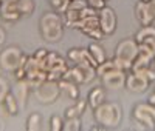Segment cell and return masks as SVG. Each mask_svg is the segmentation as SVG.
Wrapping results in <instances>:
<instances>
[{"instance_id": "32", "label": "cell", "mask_w": 155, "mask_h": 131, "mask_svg": "<svg viewBox=\"0 0 155 131\" xmlns=\"http://www.w3.org/2000/svg\"><path fill=\"white\" fill-rule=\"evenodd\" d=\"M85 36H88V37H92V39H96V40H99V39H102V31H101V28L98 26V28H93V30H88V31H85L84 33Z\"/></svg>"}, {"instance_id": "19", "label": "cell", "mask_w": 155, "mask_h": 131, "mask_svg": "<svg viewBox=\"0 0 155 131\" xmlns=\"http://www.w3.org/2000/svg\"><path fill=\"white\" fill-rule=\"evenodd\" d=\"M152 37H155V26L147 25V26H143V28L138 30V33L135 34V42L143 43V42L147 40V39H152Z\"/></svg>"}, {"instance_id": "11", "label": "cell", "mask_w": 155, "mask_h": 131, "mask_svg": "<svg viewBox=\"0 0 155 131\" xmlns=\"http://www.w3.org/2000/svg\"><path fill=\"white\" fill-rule=\"evenodd\" d=\"M134 117H135V120L143 126L146 129H155V117H152L150 114L147 113H143V111H140V110H134Z\"/></svg>"}, {"instance_id": "2", "label": "cell", "mask_w": 155, "mask_h": 131, "mask_svg": "<svg viewBox=\"0 0 155 131\" xmlns=\"http://www.w3.org/2000/svg\"><path fill=\"white\" fill-rule=\"evenodd\" d=\"M41 31L42 37L47 42H58L64 34V23L58 12H45L41 19Z\"/></svg>"}, {"instance_id": "10", "label": "cell", "mask_w": 155, "mask_h": 131, "mask_svg": "<svg viewBox=\"0 0 155 131\" xmlns=\"http://www.w3.org/2000/svg\"><path fill=\"white\" fill-rule=\"evenodd\" d=\"M0 16H2V19L6 20V22H16V20H19L22 17L20 12L16 8V2L14 3H2L0 5Z\"/></svg>"}, {"instance_id": "5", "label": "cell", "mask_w": 155, "mask_h": 131, "mask_svg": "<svg viewBox=\"0 0 155 131\" xmlns=\"http://www.w3.org/2000/svg\"><path fill=\"white\" fill-rule=\"evenodd\" d=\"M61 94L59 82L56 80H44L41 85L36 88V97L41 103H53Z\"/></svg>"}, {"instance_id": "35", "label": "cell", "mask_w": 155, "mask_h": 131, "mask_svg": "<svg viewBox=\"0 0 155 131\" xmlns=\"http://www.w3.org/2000/svg\"><path fill=\"white\" fill-rule=\"evenodd\" d=\"M152 52H153V54H155V37H152V39H147V40L146 42H143Z\"/></svg>"}, {"instance_id": "27", "label": "cell", "mask_w": 155, "mask_h": 131, "mask_svg": "<svg viewBox=\"0 0 155 131\" xmlns=\"http://www.w3.org/2000/svg\"><path fill=\"white\" fill-rule=\"evenodd\" d=\"M68 0H50V5L53 6V9L58 12V14H64L68 8Z\"/></svg>"}, {"instance_id": "26", "label": "cell", "mask_w": 155, "mask_h": 131, "mask_svg": "<svg viewBox=\"0 0 155 131\" xmlns=\"http://www.w3.org/2000/svg\"><path fill=\"white\" fill-rule=\"evenodd\" d=\"M62 129H65V131H79L81 129V119L79 117H68V119H65V122H64Z\"/></svg>"}, {"instance_id": "20", "label": "cell", "mask_w": 155, "mask_h": 131, "mask_svg": "<svg viewBox=\"0 0 155 131\" xmlns=\"http://www.w3.org/2000/svg\"><path fill=\"white\" fill-rule=\"evenodd\" d=\"M67 56L76 65H88L85 60V56H84V48H71Z\"/></svg>"}, {"instance_id": "42", "label": "cell", "mask_w": 155, "mask_h": 131, "mask_svg": "<svg viewBox=\"0 0 155 131\" xmlns=\"http://www.w3.org/2000/svg\"><path fill=\"white\" fill-rule=\"evenodd\" d=\"M153 68H155V67H153Z\"/></svg>"}, {"instance_id": "38", "label": "cell", "mask_w": 155, "mask_h": 131, "mask_svg": "<svg viewBox=\"0 0 155 131\" xmlns=\"http://www.w3.org/2000/svg\"><path fill=\"white\" fill-rule=\"evenodd\" d=\"M17 0H2V3H14Z\"/></svg>"}, {"instance_id": "7", "label": "cell", "mask_w": 155, "mask_h": 131, "mask_svg": "<svg viewBox=\"0 0 155 131\" xmlns=\"http://www.w3.org/2000/svg\"><path fill=\"white\" fill-rule=\"evenodd\" d=\"M135 16L143 26L152 25V22L155 20V0H150V2L140 0L135 6Z\"/></svg>"}, {"instance_id": "33", "label": "cell", "mask_w": 155, "mask_h": 131, "mask_svg": "<svg viewBox=\"0 0 155 131\" xmlns=\"http://www.w3.org/2000/svg\"><path fill=\"white\" fill-rule=\"evenodd\" d=\"M87 5L93 9H102L106 6V0H85Z\"/></svg>"}, {"instance_id": "39", "label": "cell", "mask_w": 155, "mask_h": 131, "mask_svg": "<svg viewBox=\"0 0 155 131\" xmlns=\"http://www.w3.org/2000/svg\"><path fill=\"white\" fill-rule=\"evenodd\" d=\"M143 2H150V0H143Z\"/></svg>"}, {"instance_id": "12", "label": "cell", "mask_w": 155, "mask_h": 131, "mask_svg": "<svg viewBox=\"0 0 155 131\" xmlns=\"http://www.w3.org/2000/svg\"><path fill=\"white\" fill-rule=\"evenodd\" d=\"M59 88H61L62 93H65L70 99H73V100L79 99V88H78L76 83H73L70 80H65V79H61L59 80Z\"/></svg>"}, {"instance_id": "25", "label": "cell", "mask_w": 155, "mask_h": 131, "mask_svg": "<svg viewBox=\"0 0 155 131\" xmlns=\"http://www.w3.org/2000/svg\"><path fill=\"white\" fill-rule=\"evenodd\" d=\"M78 67L81 68V71L84 74V83L93 80V79L96 77V68L92 67V65H78Z\"/></svg>"}, {"instance_id": "37", "label": "cell", "mask_w": 155, "mask_h": 131, "mask_svg": "<svg viewBox=\"0 0 155 131\" xmlns=\"http://www.w3.org/2000/svg\"><path fill=\"white\" fill-rule=\"evenodd\" d=\"M149 102H150L152 105H155V89H153V93L149 96Z\"/></svg>"}, {"instance_id": "6", "label": "cell", "mask_w": 155, "mask_h": 131, "mask_svg": "<svg viewBox=\"0 0 155 131\" xmlns=\"http://www.w3.org/2000/svg\"><path fill=\"white\" fill-rule=\"evenodd\" d=\"M98 19H99V28L104 36H110L116 30V14L115 11L109 6H104L99 9L98 12Z\"/></svg>"}, {"instance_id": "21", "label": "cell", "mask_w": 155, "mask_h": 131, "mask_svg": "<svg viewBox=\"0 0 155 131\" xmlns=\"http://www.w3.org/2000/svg\"><path fill=\"white\" fill-rule=\"evenodd\" d=\"M16 8L20 12V16H30L34 11V2L33 0H17Z\"/></svg>"}, {"instance_id": "30", "label": "cell", "mask_w": 155, "mask_h": 131, "mask_svg": "<svg viewBox=\"0 0 155 131\" xmlns=\"http://www.w3.org/2000/svg\"><path fill=\"white\" fill-rule=\"evenodd\" d=\"M87 2L85 0H71V2L68 3V8L67 9H71V11H81L84 8H87Z\"/></svg>"}, {"instance_id": "16", "label": "cell", "mask_w": 155, "mask_h": 131, "mask_svg": "<svg viewBox=\"0 0 155 131\" xmlns=\"http://www.w3.org/2000/svg\"><path fill=\"white\" fill-rule=\"evenodd\" d=\"M118 65L115 63V60H104L102 63H99L98 67H96V76L99 77H104L106 74H110L113 71H118ZM123 71V70H121Z\"/></svg>"}, {"instance_id": "1", "label": "cell", "mask_w": 155, "mask_h": 131, "mask_svg": "<svg viewBox=\"0 0 155 131\" xmlns=\"http://www.w3.org/2000/svg\"><path fill=\"white\" fill-rule=\"evenodd\" d=\"M138 54V43L135 39H126L118 43L115 49V63L118 65V68L123 70L124 73L127 70H132V63Z\"/></svg>"}, {"instance_id": "23", "label": "cell", "mask_w": 155, "mask_h": 131, "mask_svg": "<svg viewBox=\"0 0 155 131\" xmlns=\"http://www.w3.org/2000/svg\"><path fill=\"white\" fill-rule=\"evenodd\" d=\"M42 126V117L39 113H33L30 117H28V120H27V129L28 131H39Z\"/></svg>"}, {"instance_id": "28", "label": "cell", "mask_w": 155, "mask_h": 131, "mask_svg": "<svg viewBox=\"0 0 155 131\" xmlns=\"http://www.w3.org/2000/svg\"><path fill=\"white\" fill-rule=\"evenodd\" d=\"M9 93H11V91H9V83H8V80H6L5 77L0 76V103L5 100V97H6Z\"/></svg>"}, {"instance_id": "13", "label": "cell", "mask_w": 155, "mask_h": 131, "mask_svg": "<svg viewBox=\"0 0 155 131\" xmlns=\"http://www.w3.org/2000/svg\"><path fill=\"white\" fill-rule=\"evenodd\" d=\"M106 100V91H104V88H101V86H96V88H93L92 91H90V94H88V105L92 107L93 110L96 108V107H99V105Z\"/></svg>"}, {"instance_id": "18", "label": "cell", "mask_w": 155, "mask_h": 131, "mask_svg": "<svg viewBox=\"0 0 155 131\" xmlns=\"http://www.w3.org/2000/svg\"><path fill=\"white\" fill-rule=\"evenodd\" d=\"M87 108V100H78L73 107L67 108L65 113H64V116H65V119H68V117H79Z\"/></svg>"}, {"instance_id": "29", "label": "cell", "mask_w": 155, "mask_h": 131, "mask_svg": "<svg viewBox=\"0 0 155 131\" xmlns=\"http://www.w3.org/2000/svg\"><path fill=\"white\" fill-rule=\"evenodd\" d=\"M137 74H141L146 80L149 82V83H152V82H155V68H152V67H147L146 70H143V71H140V73H137Z\"/></svg>"}, {"instance_id": "8", "label": "cell", "mask_w": 155, "mask_h": 131, "mask_svg": "<svg viewBox=\"0 0 155 131\" xmlns=\"http://www.w3.org/2000/svg\"><path fill=\"white\" fill-rule=\"evenodd\" d=\"M102 83L109 89H121L126 86V73L118 70L102 77Z\"/></svg>"}, {"instance_id": "17", "label": "cell", "mask_w": 155, "mask_h": 131, "mask_svg": "<svg viewBox=\"0 0 155 131\" xmlns=\"http://www.w3.org/2000/svg\"><path fill=\"white\" fill-rule=\"evenodd\" d=\"M28 93H30V85L27 82V79H22V80H17V86H16V99L20 102V103H25L28 97Z\"/></svg>"}, {"instance_id": "40", "label": "cell", "mask_w": 155, "mask_h": 131, "mask_svg": "<svg viewBox=\"0 0 155 131\" xmlns=\"http://www.w3.org/2000/svg\"><path fill=\"white\" fill-rule=\"evenodd\" d=\"M0 5H2V0H0Z\"/></svg>"}, {"instance_id": "31", "label": "cell", "mask_w": 155, "mask_h": 131, "mask_svg": "<svg viewBox=\"0 0 155 131\" xmlns=\"http://www.w3.org/2000/svg\"><path fill=\"white\" fill-rule=\"evenodd\" d=\"M64 126V122L59 116H53L51 117V120H50V129H53V131H61Z\"/></svg>"}, {"instance_id": "15", "label": "cell", "mask_w": 155, "mask_h": 131, "mask_svg": "<svg viewBox=\"0 0 155 131\" xmlns=\"http://www.w3.org/2000/svg\"><path fill=\"white\" fill-rule=\"evenodd\" d=\"M62 79H65V80H70V82H73V83H76V85L84 83V74H82L81 68L78 67V65H76L74 68H71V70H67Z\"/></svg>"}, {"instance_id": "22", "label": "cell", "mask_w": 155, "mask_h": 131, "mask_svg": "<svg viewBox=\"0 0 155 131\" xmlns=\"http://www.w3.org/2000/svg\"><path fill=\"white\" fill-rule=\"evenodd\" d=\"M3 103H5L6 111H8L11 116L17 114V111H19V100L16 99V96H14V94H11V93H9V94L5 97Z\"/></svg>"}, {"instance_id": "4", "label": "cell", "mask_w": 155, "mask_h": 131, "mask_svg": "<svg viewBox=\"0 0 155 131\" xmlns=\"http://www.w3.org/2000/svg\"><path fill=\"white\" fill-rule=\"evenodd\" d=\"M23 52L17 46H8L0 52V68L3 71H16L22 62Z\"/></svg>"}, {"instance_id": "24", "label": "cell", "mask_w": 155, "mask_h": 131, "mask_svg": "<svg viewBox=\"0 0 155 131\" xmlns=\"http://www.w3.org/2000/svg\"><path fill=\"white\" fill-rule=\"evenodd\" d=\"M88 51H90V54L93 56V59L98 62V65L106 60V52L102 49V46H99L98 43H92L88 46Z\"/></svg>"}, {"instance_id": "9", "label": "cell", "mask_w": 155, "mask_h": 131, "mask_svg": "<svg viewBox=\"0 0 155 131\" xmlns=\"http://www.w3.org/2000/svg\"><path fill=\"white\" fill-rule=\"evenodd\" d=\"M126 86H127L129 91H132V93H144L149 88V82L141 74L132 73L126 77Z\"/></svg>"}, {"instance_id": "41", "label": "cell", "mask_w": 155, "mask_h": 131, "mask_svg": "<svg viewBox=\"0 0 155 131\" xmlns=\"http://www.w3.org/2000/svg\"><path fill=\"white\" fill-rule=\"evenodd\" d=\"M68 2H71V0H68Z\"/></svg>"}, {"instance_id": "36", "label": "cell", "mask_w": 155, "mask_h": 131, "mask_svg": "<svg viewBox=\"0 0 155 131\" xmlns=\"http://www.w3.org/2000/svg\"><path fill=\"white\" fill-rule=\"evenodd\" d=\"M5 37H6V34H5V31L0 28V46L3 45V42H5Z\"/></svg>"}, {"instance_id": "14", "label": "cell", "mask_w": 155, "mask_h": 131, "mask_svg": "<svg viewBox=\"0 0 155 131\" xmlns=\"http://www.w3.org/2000/svg\"><path fill=\"white\" fill-rule=\"evenodd\" d=\"M152 60H153L152 57L143 54V52H138L135 60H134V63H132V73H140V71L146 70L147 67H150V62Z\"/></svg>"}, {"instance_id": "3", "label": "cell", "mask_w": 155, "mask_h": 131, "mask_svg": "<svg viewBox=\"0 0 155 131\" xmlns=\"http://www.w3.org/2000/svg\"><path fill=\"white\" fill-rule=\"evenodd\" d=\"M95 119L102 126H116L121 122V108L118 103L102 102L95 108Z\"/></svg>"}, {"instance_id": "34", "label": "cell", "mask_w": 155, "mask_h": 131, "mask_svg": "<svg viewBox=\"0 0 155 131\" xmlns=\"http://www.w3.org/2000/svg\"><path fill=\"white\" fill-rule=\"evenodd\" d=\"M47 54H48V51H47V49H37V51L34 52V54H33V57H34L37 62H42V63H44V60H45Z\"/></svg>"}]
</instances>
